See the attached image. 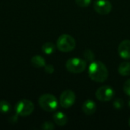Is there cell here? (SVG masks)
<instances>
[{
    "label": "cell",
    "instance_id": "cell-12",
    "mask_svg": "<svg viewBox=\"0 0 130 130\" xmlns=\"http://www.w3.org/2000/svg\"><path fill=\"white\" fill-rule=\"evenodd\" d=\"M30 62L32 66L35 68H42L46 65L45 59L40 55L34 56L30 59Z\"/></svg>",
    "mask_w": 130,
    "mask_h": 130
},
{
    "label": "cell",
    "instance_id": "cell-11",
    "mask_svg": "<svg viewBox=\"0 0 130 130\" xmlns=\"http://www.w3.org/2000/svg\"><path fill=\"white\" fill-rule=\"evenodd\" d=\"M53 120H54L55 123L57 124L59 126H65L68 122V118H67L66 115L65 113H63L62 112H61V111L56 112L53 114Z\"/></svg>",
    "mask_w": 130,
    "mask_h": 130
},
{
    "label": "cell",
    "instance_id": "cell-13",
    "mask_svg": "<svg viewBox=\"0 0 130 130\" xmlns=\"http://www.w3.org/2000/svg\"><path fill=\"white\" fill-rule=\"evenodd\" d=\"M118 72L122 76L130 75V62H121L118 66Z\"/></svg>",
    "mask_w": 130,
    "mask_h": 130
},
{
    "label": "cell",
    "instance_id": "cell-8",
    "mask_svg": "<svg viewBox=\"0 0 130 130\" xmlns=\"http://www.w3.org/2000/svg\"><path fill=\"white\" fill-rule=\"evenodd\" d=\"M113 5L108 0H97L94 3V9L101 15L108 14L112 11Z\"/></svg>",
    "mask_w": 130,
    "mask_h": 130
},
{
    "label": "cell",
    "instance_id": "cell-22",
    "mask_svg": "<svg viewBox=\"0 0 130 130\" xmlns=\"http://www.w3.org/2000/svg\"><path fill=\"white\" fill-rule=\"evenodd\" d=\"M129 126H130V118H129Z\"/></svg>",
    "mask_w": 130,
    "mask_h": 130
},
{
    "label": "cell",
    "instance_id": "cell-21",
    "mask_svg": "<svg viewBox=\"0 0 130 130\" xmlns=\"http://www.w3.org/2000/svg\"><path fill=\"white\" fill-rule=\"evenodd\" d=\"M45 72L48 74H52L54 72V67L52 65H46L45 66Z\"/></svg>",
    "mask_w": 130,
    "mask_h": 130
},
{
    "label": "cell",
    "instance_id": "cell-5",
    "mask_svg": "<svg viewBox=\"0 0 130 130\" xmlns=\"http://www.w3.org/2000/svg\"><path fill=\"white\" fill-rule=\"evenodd\" d=\"M34 109L33 102L27 99L20 100L15 106V110L17 114L21 117H27L30 115Z\"/></svg>",
    "mask_w": 130,
    "mask_h": 130
},
{
    "label": "cell",
    "instance_id": "cell-6",
    "mask_svg": "<svg viewBox=\"0 0 130 130\" xmlns=\"http://www.w3.org/2000/svg\"><path fill=\"white\" fill-rule=\"evenodd\" d=\"M75 99H76L75 94L72 91L66 90L60 95L59 103L63 108L67 109L73 106V104L75 102Z\"/></svg>",
    "mask_w": 130,
    "mask_h": 130
},
{
    "label": "cell",
    "instance_id": "cell-1",
    "mask_svg": "<svg viewBox=\"0 0 130 130\" xmlns=\"http://www.w3.org/2000/svg\"><path fill=\"white\" fill-rule=\"evenodd\" d=\"M89 78L97 82H104L109 75L107 66L100 61H93L88 67Z\"/></svg>",
    "mask_w": 130,
    "mask_h": 130
},
{
    "label": "cell",
    "instance_id": "cell-17",
    "mask_svg": "<svg viewBox=\"0 0 130 130\" xmlns=\"http://www.w3.org/2000/svg\"><path fill=\"white\" fill-rule=\"evenodd\" d=\"M124 106V102L123 101V99L121 98H117L116 100H114L113 101V107L116 108V109H122Z\"/></svg>",
    "mask_w": 130,
    "mask_h": 130
},
{
    "label": "cell",
    "instance_id": "cell-16",
    "mask_svg": "<svg viewBox=\"0 0 130 130\" xmlns=\"http://www.w3.org/2000/svg\"><path fill=\"white\" fill-rule=\"evenodd\" d=\"M83 56L87 61H89V62H93L95 58L94 53L91 50H85V52L83 53Z\"/></svg>",
    "mask_w": 130,
    "mask_h": 130
},
{
    "label": "cell",
    "instance_id": "cell-15",
    "mask_svg": "<svg viewBox=\"0 0 130 130\" xmlns=\"http://www.w3.org/2000/svg\"><path fill=\"white\" fill-rule=\"evenodd\" d=\"M11 109V104L5 100L0 101V113H8L10 112Z\"/></svg>",
    "mask_w": 130,
    "mask_h": 130
},
{
    "label": "cell",
    "instance_id": "cell-23",
    "mask_svg": "<svg viewBox=\"0 0 130 130\" xmlns=\"http://www.w3.org/2000/svg\"><path fill=\"white\" fill-rule=\"evenodd\" d=\"M129 107H130V100H129Z\"/></svg>",
    "mask_w": 130,
    "mask_h": 130
},
{
    "label": "cell",
    "instance_id": "cell-4",
    "mask_svg": "<svg viewBox=\"0 0 130 130\" xmlns=\"http://www.w3.org/2000/svg\"><path fill=\"white\" fill-rule=\"evenodd\" d=\"M87 67V62L85 60L80 58H71L66 62V69L72 73L78 74L83 72Z\"/></svg>",
    "mask_w": 130,
    "mask_h": 130
},
{
    "label": "cell",
    "instance_id": "cell-20",
    "mask_svg": "<svg viewBox=\"0 0 130 130\" xmlns=\"http://www.w3.org/2000/svg\"><path fill=\"white\" fill-rule=\"evenodd\" d=\"M123 91L127 96L130 97V78L126 81V82L123 85Z\"/></svg>",
    "mask_w": 130,
    "mask_h": 130
},
{
    "label": "cell",
    "instance_id": "cell-10",
    "mask_svg": "<svg viewBox=\"0 0 130 130\" xmlns=\"http://www.w3.org/2000/svg\"><path fill=\"white\" fill-rule=\"evenodd\" d=\"M82 110L83 113L86 115H93L96 112L97 106L94 101L91 99H88L83 103L82 106Z\"/></svg>",
    "mask_w": 130,
    "mask_h": 130
},
{
    "label": "cell",
    "instance_id": "cell-14",
    "mask_svg": "<svg viewBox=\"0 0 130 130\" xmlns=\"http://www.w3.org/2000/svg\"><path fill=\"white\" fill-rule=\"evenodd\" d=\"M41 49H42V51H43L45 54H46V55H50V54H52V53H54L55 49H56V46H55L54 43H51V42H47V43H45L42 46Z\"/></svg>",
    "mask_w": 130,
    "mask_h": 130
},
{
    "label": "cell",
    "instance_id": "cell-9",
    "mask_svg": "<svg viewBox=\"0 0 130 130\" xmlns=\"http://www.w3.org/2000/svg\"><path fill=\"white\" fill-rule=\"evenodd\" d=\"M118 53L124 59H130V40H123L118 46Z\"/></svg>",
    "mask_w": 130,
    "mask_h": 130
},
{
    "label": "cell",
    "instance_id": "cell-19",
    "mask_svg": "<svg viewBox=\"0 0 130 130\" xmlns=\"http://www.w3.org/2000/svg\"><path fill=\"white\" fill-rule=\"evenodd\" d=\"M41 128L44 130H53L55 129V126H54V125L51 122L46 121V122H44L42 124Z\"/></svg>",
    "mask_w": 130,
    "mask_h": 130
},
{
    "label": "cell",
    "instance_id": "cell-7",
    "mask_svg": "<svg viewBox=\"0 0 130 130\" xmlns=\"http://www.w3.org/2000/svg\"><path fill=\"white\" fill-rule=\"evenodd\" d=\"M96 98L101 101H110L114 96L113 89L108 85L100 87L96 91Z\"/></svg>",
    "mask_w": 130,
    "mask_h": 130
},
{
    "label": "cell",
    "instance_id": "cell-2",
    "mask_svg": "<svg viewBox=\"0 0 130 130\" xmlns=\"http://www.w3.org/2000/svg\"><path fill=\"white\" fill-rule=\"evenodd\" d=\"M57 49L64 53L72 51L76 46V42L74 37L69 34H62L59 37L56 41Z\"/></svg>",
    "mask_w": 130,
    "mask_h": 130
},
{
    "label": "cell",
    "instance_id": "cell-18",
    "mask_svg": "<svg viewBox=\"0 0 130 130\" xmlns=\"http://www.w3.org/2000/svg\"><path fill=\"white\" fill-rule=\"evenodd\" d=\"M91 2V0H75V3L81 8L88 7Z\"/></svg>",
    "mask_w": 130,
    "mask_h": 130
},
{
    "label": "cell",
    "instance_id": "cell-3",
    "mask_svg": "<svg viewBox=\"0 0 130 130\" xmlns=\"http://www.w3.org/2000/svg\"><path fill=\"white\" fill-rule=\"evenodd\" d=\"M40 107L46 112H53L58 107V101L55 96L50 94H42L38 100Z\"/></svg>",
    "mask_w": 130,
    "mask_h": 130
}]
</instances>
